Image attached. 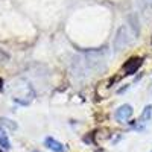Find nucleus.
<instances>
[{"mask_svg":"<svg viewBox=\"0 0 152 152\" xmlns=\"http://www.w3.org/2000/svg\"><path fill=\"white\" fill-rule=\"evenodd\" d=\"M32 152H38V151H32Z\"/></svg>","mask_w":152,"mask_h":152,"instance_id":"7","label":"nucleus"},{"mask_svg":"<svg viewBox=\"0 0 152 152\" xmlns=\"http://www.w3.org/2000/svg\"><path fill=\"white\" fill-rule=\"evenodd\" d=\"M0 122H2L3 125H6V126H9L11 129H15V128H17V125H15V123H12V122L8 120V119H0Z\"/></svg>","mask_w":152,"mask_h":152,"instance_id":"6","label":"nucleus"},{"mask_svg":"<svg viewBox=\"0 0 152 152\" xmlns=\"http://www.w3.org/2000/svg\"><path fill=\"white\" fill-rule=\"evenodd\" d=\"M151 116H152V105H146V107H145V110H143V113H142L140 122H142V123L145 125L146 122H149Z\"/></svg>","mask_w":152,"mask_h":152,"instance_id":"5","label":"nucleus"},{"mask_svg":"<svg viewBox=\"0 0 152 152\" xmlns=\"http://www.w3.org/2000/svg\"><path fill=\"white\" fill-rule=\"evenodd\" d=\"M0 146H2L3 149H9L11 148V142H9V137L6 134V131L3 128H0Z\"/></svg>","mask_w":152,"mask_h":152,"instance_id":"4","label":"nucleus"},{"mask_svg":"<svg viewBox=\"0 0 152 152\" xmlns=\"http://www.w3.org/2000/svg\"><path fill=\"white\" fill-rule=\"evenodd\" d=\"M44 145H46V148H49L50 151H53V152H66L67 151L66 146L62 143H59L58 140H55L53 137H47L44 140Z\"/></svg>","mask_w":152,"mask_h":152,"instance_id":"3","label":"nucleus"},{"mask_svg":"<svg viewBox=\"0 0 152 152\" xmlns=\"http://www.w3.org/2000/svg\"><path fill=\"white\" fill-rule=\"evenodd\" d=\"M142 64H143V58H140V56H132V58H129V59L123 64V72H125V75H134L138 69L142 67Z\"/></svg>","mask_w":152,"mask_h":152,"instance_id":"1","label":"nucleus"},{"mask_svg":"<svg viewBox=\"0 0 152 152\" xmlns=\"http://www.w3.org/2000/svg\"><path fill=\"white\" fill-rule=\"evenodd\" d=\"M131 116H132V107L128 105V104L119 107L117 111H116V119H117V122H120V123L128 122V120L131 119Z\"/></svg>","mask_w":152,"mask_h":152,"instance_id":"2","label":"nucleus"}]
</instances>
